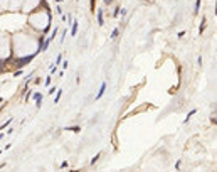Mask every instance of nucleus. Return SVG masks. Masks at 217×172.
<instances>
[{
	"label": "nucleus",
	"instance_id": "obj_14",
	"mask_svg": "<svg viewBox=\"0 0 217 172\" xmlns=\"http://www.w3.org/2000/svg\"><path fill=\"white\" fill-rule=\"evenodd\" d=\"M105 2H106V3H110V2H111V0H105Z\"/></svg>",
	"mask_w": 217,
	"mask_h": 172
},
{
	"label": "nucleus",
	"instance_id": "obj_4",
	"mask_svg": "<svg viewBox=\"0 0 217 172\" xmlns=\"http://www.w3.org/2000/svg\"><path fill=\"white\" fill-rule=\"evenodd\" d=\"M98 24H99V25H103V24H105V20H103V12H101V10L98 12Z\"/></svg>",
	"mask_w": 217,
	"mask_h": 172
},
{
	"label": "nucleus",
	"instance_id": "obj_6",
	"mask_svg": "<svg viewBox=\"0 0 217 172\" xmlns=\"http://www.w3.org/2000/svg\"><path fill=\"white\" fill-rule=\"evenodd\" d=\"M61 94H62V89H59L56 94V98H54V103H59V100H61Z\"/></svg>",
	"mask_w": 217,
	"mask_h": 172
},
{
	"label": "nucleus",
	"instance_id": "obj_12",
	"mask_svg": "<svg viewBox=\"0 0 217 172\" xmlns=\"http://www.w3.org/2000/svg\"><path fill=\"white\" fill-rule=\"evenodd\" d=\"M61 61H62V56L59 54V56H57V59H56V64H57V63H61Z\"/></svg>",
	"mask_w": 217,
	"mask_h": 172
},
{
	"label": "nucleus",
	"instance_id": "obj_13",
	"mask_svg": "<svg viewBox=\"0 0 217 172\" xmlns=\"http://www.w3.org/2000/svg\"><path fill=\"white\" fill-rule=\"evenodd\" d=\"M99 155H101V154H98L96 157H93V160H91V164H94V162H96V160H98V157H99Z\"/></svg>",
	"mask_w": 217,
	"mask_h": 172
},
{
	"label": "nucleus",
	"instance_id": "obj_8",
	"mask_svg": "<svg viewBox=\"0 0 217 172\" xmlns=\"http://www.w3.org/2000/svg\"><path fill=\"white\" fill-rule=\"evenodd\" d=\"M199 7H200V0H197V2H195V8H193V14H197V12H199Z\"/></svg>",
	"mask_w": 217,
	"mask_h": 172
},
{
	"label": "nucleus",
	"instance_id": "obj_5",
	"mask_svg": "<svg viewBox=\"0 0 217 172\" xmlns=\"http://www.w3.org/2000/svg\"><path fill=\"white\" fill-rule=\"evenodd\" d=\"M195 111H197V110H192V111H190V113L187 115V118H185V120H184V123H187V122L190 120V117H193V115H195Z\"/></svg>",
	"mask_w": 217,
	"mask_h": 172
},
{
	"label": "nucleus",
	"instance_id": "obj_10",
	"mask_svg": "<svg viewBox=\"0 0 217 172\" xmlns=\"http://www.w3.org/2000/svg\"><path fill=\"white\" fill-rule=\"evenodd\" d=\"M116 36H118V29H114V31L111 32V39H114V37H116Z\"/></svg>",
	"mask_w": 217,
	"mask_h": 172
},
{
	"label": "nucleus",
	"instance_id": "obj_15",
	"mask_svg": "<svg viewBox=\"0 0 217 172\" xmlns=\"http://www.w3.org/2000/svg\"><path fill=\"white\" fill-rule=\"evenodd\" d=\"M0 103H2V98H0Z\"/></svg>",
	"mask_w": 217,
	"mask_h": 172
},
{
	"label": "nucleus",
	"instance_id": "obj_9",
	"mask_svg": "<svg viewBox=\"0 0 217 172\" xmlns=\"http://www.w3.org/2000/svg\"><path fill=\"white\" fill-rule=\"evenodd\" d=\"M66 130H71V132H79V127H67Z\"/></svg>",
	"mask_w": 217,
	"mask_h": 172
},
{
	"label": "nucleus",
	"instance_id": "obj_3",
	"mask_svg": "<svg viewBox=\"0 0 217 172\" xmlns=\"http://www.w3.org/2000/svg\"><path fill=\"white\" fill-rule=\"evenodd\" d=\"M76 32H78V20H74V22H72V29H71V36H76Z\"/></svg>",
	"mask_w": 217,
	"mask_h": 172
},
{
	"label": "nucleus",
	"instance_id": "obj_1",
	"mask_svg": "<svg viewBox=\"0 0 217 172\" xmlns=\"http://www.w3.org/2000/svg\"><path fill=\"white\" fill-rule=\"evenodd\" d=\"M105 89H106V83H101V88H99V91H98V96H96V100H99L103 94H105Z\"/></svg>",
	"mask_w": 217,
	"mask_h": 172
},
{
	"label": "nucleus",
	"instance_id": "obj_11",
	"mask_svg": "<svg viewBox=\"0 0 217 172\" xmlns=\"http://www.w3.org/2000/svg\"><path fill=\"white\" fill-rule=\"evenodd\" d=\"M51 85V76H47V78H46V86H49Z\"/></svg>",
	"mask_w": 217,
	"mask_h": 172
},
{
	"label": "nucleus",
	"instance_id": "obj_2",
	"mask_svg": "<svg viewBox=\"0 0 217 172\" xmlns=\"http://www.w3.org/2000/svg\"><path fill=\"white\" fill-rule=\"evenodd\" d=\"M34 100L37 101V103H35V105H37V108H40V105H42V103H40V101H42V94L35 93V94H34Z\"/></svg>",
	"mask_w": 217,
	"mask_h": 172
},
{
	"label": "nucleus",
	"instance_id": "obj_7",
	"mask_svg": "<svg viewBox=\"0 0 217 172\" xmlns=\"http://www.w3.org/2000/svg\"><path fill=\"white\" fill-rule=\"evenodd\" d=\"M10 123H12V118H8L7 122H5V123H3V125L0 127V130H3V128H5V127H8V125H10Z\"/></svg>",
	"mask_w": 217,
	"mask_h": 172
}]
</instances>
